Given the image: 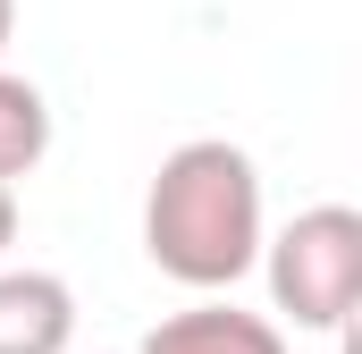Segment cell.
<instances>
[{
    "label": "cell",
    "mask_w": 362,
    "mask_h": 354,
    "mask_svg": "<svg viewBox=\"0 0 362 354\" xmlns=\"http://www.w3.org/2000/svg\"><path fill=\"white\" fill-rule=\"evenodd\" d=\"M135 354H286V329L270 312H245V304H185L160 329H144Z\"/></svg>",
    "instance_id": "4"
},
{
    "label": "cell",
    "mask_w": 362,
    "mask_h": 354,
    "mask_svg": "<svg viewBox=\"0 0 362 354\" xmlns=\"http://www.w3.org/2000/svg\"><path fill=\"white\" fill-rule=\"evenodd\" d=\"M76 346V287L59 270L0 262V354H68Z\"/></svg>",
    "instance_id": "3"
},
{
    "label": "cell",
    "mask_w": 362,
    "mask_h": 354,
    "mask_svg": "<svg viewBox=\"0 0 362 354\" xmlns=\"http://www.w3.org/2000/svg\"><path fill=\"white\" fill-rule=\"evenodd\" d=\"M8 34H17V0H0V51H8Z\"/></svg>",
    "instance_id": "7"
},
{
    "label": "cell",
    "mask_w": 362,
    "mask_h": 354,
    "mask_svg": "<svg viewBox=\"0 0 362 354\" xmlns=\"http://www.w3.org/2000/svg\"><path fill=\"white\" fill-rule=\"evenodd\" d=\"M8 245H17V185H0V262H8Z\"/></svg>",
    "instance_id": "6"
},
{
    "label": "cell",
    "mask_w": 362,
    "mask_h": 354,
    "mask_svg": "<svg viewBox=\"0 0 362 354\" xmlns=\"http://www.w3.org/2000/svg\"><path fill=\"white\" fill-rule=\"evenodd\" d=\"M262 278H270V304L295 329L337 338L362 304V211L354 202L295 211L278 236H262Z\"/></svg>",
    "instance_id": "2"
},
{
    "label": "cell",
    "mask_w": 362,
    "mask_h": 354,
    "mask_svg": "<svg viewBox=\"0 0 362 354\" xmlns=\"http://www.w3.org/2000/svg\"><path fill=\"white\" fill-rule=\"evenodd\" d=\"M262 169L228 135L177 144L144 185V253L194 295H219L245 270H262Z\"/></svg>",
    "instance_id": "1"
},
{
    "label": "cell",
    "mask_w": 362,
    "mask_h": 354,
    "mask_svg": "<svg viewBox=\"0 0 362 354\" xmlns=\"http://www.w3.org/2000/svg\"><path fill=\"white\" fill-rule=\"evenodd\" d=\"M42 152H51V101H42L34 76H8L0 68V185L34 177Z\"/></svg>",
    "instance_id": "5"
}]
</instances>
